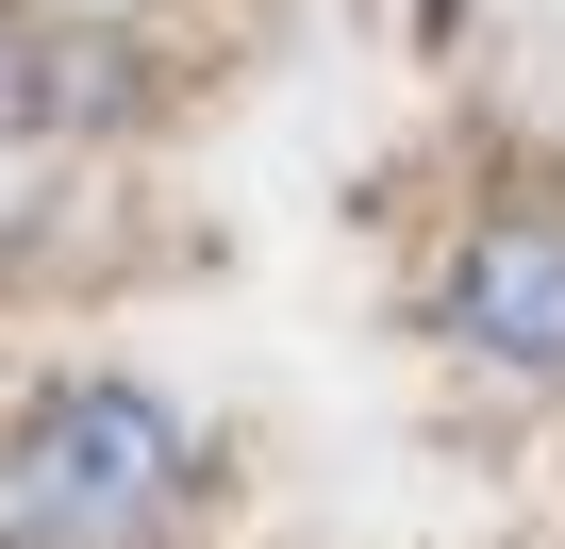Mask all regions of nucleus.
<instances>
[{
	"instance_id": "nucleus-2",
	"label": "nucleus",
	"mask_w": 565,
	"mask_h": 549,
	"mask_svg": "<svg viewBox=\"0 0 565 549\" xmlns=\"http://www.w3.org/2000/svg\"><path fill=\"white\" fill-rule=\"evenodd\" d=\"M449 334L482 350V367H565V200H499V217H466V250H449Z\"/></svg>"
},
{
	"instance_id": "nucleus-1",
	"label": "nucleus",
	"mask_w": 565,
	"mask_h": 549,
	"mask_svg": "<svg viewBox=\"0 0 565 549\" xmlns=\"http://www.w3.org/2000/svg\"><path fill=\"white\" fill-rule=\"evenodd\" d=\"M0 499H18L34 549H134V532L183 499V416L134 400V383H67V400H34Z\"/></svg>"
}]
</instances>
